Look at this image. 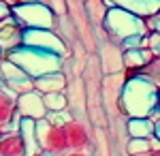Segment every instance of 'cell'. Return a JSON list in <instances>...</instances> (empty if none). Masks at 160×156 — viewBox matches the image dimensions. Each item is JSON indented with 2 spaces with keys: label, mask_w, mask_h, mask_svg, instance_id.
<instances>
[{
  "label": "cell",
  "mask_w": 160,
  "mask_h": 156,
  "mask_svg": "<svg viewBox=\"0 0 160 156\" xmlns=\"http://www.w3.org/2000/svg\"><path fill=\"white\" fill-rule=\"evenodd\" d=\"M118 107L128 118H148L158 109V86L141 75L124 81L118 94Z\"/></svg>",
  "instance_id": "6da1fadb"
},
{
  "label": "cell",
  "mask_w": 160,
  "mask_h": 156,
  "mask_svg": "<svg viewBox=\"0 0 160 156\" xmlns=\"http://www.w3.org/2000/svg\"><path fill=\"white\" fill-rule=\"evenodd\" d=\"M4 58H9L11 62H15V64H17L28 77H32V79L64 69V58L56 56V54H49V51H43V49L26 47V45H19L17 49L9 51Z\"/></svg>",
  "instance_id": "7a4b0ae2"
},
{
  "label": "cell",
  "mask_w": 160,
  "mask_h": 156,
  "mask_svg": "<svg viewBox=\"0 0 160 156\" xmlns=\"http://www.w3.org/2000/svg\"><path fill=\"white\" fill-rule=\"evenodd\" d=\"M102 30L107 32L109 41L113 45H122L126 39L130 36H145V26H143V17H137L135 13H128L124 9L118 7H111L105 13V19H102Z\"/></svg>",
  "instance_id": "3957f363"
},
{
  "label": "cell",
  "mask_w": 160,
  "mask_h": 156,
  "mask_svg": "<svg viewBox=\"0 0 160 156\" xmlns=\"http://www.w3.org/2000/svg\"><path fill=\"white\" fill-rule=\"evenodd\" d=\"M11 15L22 28H49L56 30V15L45 2H28L11 9Z\"/></svg>",
  "instance_id": "277c9868"
},
{
  "label": "cell",
  "mask_w": 160,
  "mask_h": 156,
  "mask_svg": "<svg viewBox=\"0 0 160 156\" xmlns=\"http://www.w3.org/2000/svg\"><path fill=\"white\" fill-rule=\"evenodd\" d=\"M22 45L56 54L64 60L68 56V47H66L64 39L56 30H49V28H24V43Z\"/></svg>",
  "instance_id": "5b68a950"
},
{
  "label": "cell",
  "mask_w": 160,
  "mask_h": 156,
  "mask_svg": "<svg viewBox=\"0 0 160 156\" xmlns=\"http://www.w3.org/2000/svg\"><path fill=\"white\" fill-rule=\"evenodd\" d=\"M37 126V143L41 148V152H47V154H64L68 152V139H66V133L64 126H56L47 122L45 118L34 120Z\"/></svg>",
  "instance_id": "8992f818"
},
{
  "label": "cell",
  "mask_w": 160,
  "mask_h": 156,
  "mask_svg": "<svg viewBox=\"0 0 160 156\" xmlns=\"http://www.w3.org/2000/svg\"><path fill=\"white\" fill-rule=\"evenodd\" d=\"M24 43V28L17 24L13 15H7L0 19V49L7 56L9 51L17 49Z\"/></svg>",
  "instance_id": "52a82bcc"
},
{
  "label": "cell",
  "mask_w": 160,
  "mask_h": 156,
  "mask_svg": "<svg viewBox=\"0 0 160 156\" xmlns=\"http://www.w3.org/2000/svg\"><path fill=\"white\" fill-rule=\"evenodd\" d=\"M15 111L22 118H30V120H41L47 113V109L43 105V96L37 90H30V92L15 96Z\"/></svg>",
  "instance_id": "ba28073f"
},
{
  "label": "cell",
  "mask_w": 160,
  "mask_h": 156,
  "mask_svg": "<svg viewBox=\"0 0 160 156\" xmlns=\"http://www.w3.org/2000/svg\"><path fill=\"white\" fill-rule=\"evenodd\" d=\"M64 133L68 139V150H90L92 139H90V133L83 126V122H77L73 118L71 122L64 124Z\"/></svg>",
  "instance_id": "9c48e42d"
},
{
  "label": "cell",
  "mask_w": 160,
  "mask_h": 156,
  "mask_svg": "<svg viewBox=\"0 0 160 156\" xmlns=\"http://www.w3.org/2000/svg\"><path fill=\"white\" fill-rule=\"evenodd\" d=\"M66 75L64 71H56V73H47L34 79V90L38 94H49V92H66Z\"/></svg>",
  "instance_id": "30bf717a"
},
{
  "label": "cell",
  "mask_w": 160,
  "mask_h": 156,
  "mask_svg": "<svg viewBox=\"0 0 160 156\" xmlns=\"http://www.w3.org/2000/svg\"><path fill=\"white\" fill-rule=\"evenodd\" d=\"M109 2L118 9L135 13L137 17H145L160 11V0H109Z\"/></svg>",
  "instance_id": "8fae6325"
},
{
  "label": "cell",
  "mask_w": 160,
  "mask_h": 156,
  "mask_svg": "<svg viewBox=\"0 0 160 156\" xmlns=\"http://www.w3.org/2000/svg\"><path fill=\"white\" fill-rule=\"evenodd\" d=\"M0 156H26V145L19 131L0 135Z\"/></svg>",
  "instance_id": "7c38bea8"
},
{
  "label": "cell",
  "mask_w": 160,
  "mask_h": 156,
  "mask_svg": "<svg viewBox=\"0 0 160 156\" xmlns=\"http://www.w3.org/2000/svg\"><path fill=\"white\" fill-rule=\"evenodd\" d=\"M19 135L24 139V145H26V156H37L41 154V148L37 143V126H34V120L30 118H22L19 120Z\"/></svg>",
  "instance_id": "4fadbf2b"
},
{
  "label": "cell",
  "mask_w": 160,
  "mask_h": 156,
  "mask_svg": "<svg viewBox=\"0 0 160 156\" xmlns=\"http://www.w3.org/2000/svg\"><path fill=\"white\" fill-rule=\"evenodd\" d=\"M126 131L135 139H149V137H158L156 126L149 118H128L126 122Z\"/></svg>",
  "instance_id": "5bb4252c"
},
{
  "label": "cell",
  "mask_w": 160,
  "mask_h": 156,
  "mask_svg": "<svg viewBox=\"0 0 160 156\" xmlns=\"http://www.w3.org/2000/svg\"><path fill=\"white\" fill-rule=\"evenodd\" d=\"M120 58H122L124 69H141L148 60H152V56H158V54H152L148 47H137V49H120Z\"/></svg>",
  "instance_id": "9a60e30c"
},
{
  "label": "cell",
  "mask_w": 160,
  "mask_h": 156,
  "mask_svg": "<svg viewBox=\"0 0 160 156\" xmlns=\"http://www.w3.org/2000/svg\"><path fill=\"white\" fill-rule=\"evenodd\" d=\"M15 113V94L9 92L4 86H0V131L4 124H9Z\"/></svg>",
  "instance_id": "2e32d148"
},
{
  "label": "cell",
  "mask_w": 160,
  "mask_h": 156,
  "mask_svg": "<svg viewBox=\"0 0 160 156\" xmlns=\"http://www.w3.org/2000/svg\"><path fill=\"white\" fill-rule=\"evenodd\" d=\"M26 77V73L15 64L11 62L9 58H2L0 60V81L2 84H9V81H15V79H22Z\"/></svg>",
  "instance_id": "e0dca14e"
},
{
  "label": "cell",
  "mask_w": 160,
  "mask_h": 156,
  "mask_svg": "<svg viewBox=\"0 0 160 156\" xmlns=\"http://www.w3.org/2000/svg\"><path fill=\"white\" fill-rule=\"evenodd\" d=\"M43 96V105L47 111H62L68 109V98L66 92H49V94H41Z\"/></svg>",
  "instance_id": "ac0fdd59"
},
{
  "label": "cell",
  "mask_w": 160,
  "mask_h": 156,
  "mask_svg": "<svg viewBox=\"0 0 160 156\" xmlns=\"http://www.w3.org/2000/svg\"><path fill=\"white\" fill-rule=\"evenodd\" d=\"M154 145H158V137H149V139H135V137H130V141L126 143V152L128 154H148Z\"/></svg>",
  "instance_id": "d6986e66"
},
{
  "label": "cell",
  "mask_w": 160,
  "mask_h": 156,
  "mask_svg": "<svg viewBox=\"0 0 160 156\" xmlns=\"http://www.w3.org/2000/svg\"><path fill=\"white\" fill-rule=\"evenodd\" d=\"M139 75L158 86L160 84V56H152V60H148L139 69Z\"/></svg>",
  "instance_id": "ffe728a7"
},
{
  "label": "cell",
  "mask_w": 160,
  "mask_h": 156,
  "mask_svg": "<svg viewBox=\"0 0 160 156\" xmlns=\"http://www.w3.org/2000/svg\"><path fill=\"white\" fill-rule=\"evenodd\" d=\"M86 13L90 15V19L94 24H102L105 19V13H107V7L102 0H86Z\"/></svg>",
  "instance_id": "44dd1931"
},
{
  "label": "cell",
  "mask_w": 160,
  "mask_h": 156,
  "mask_svg": "<svg viewBox=\"0 0 160 156\" xmlns=\"http://www.w3.org/2000/svg\"><path fill=\"white\" fill-rule=\"evenodd\" d=\"M9 92H13L15 96L24 94V92H30V90H34V79L32 77H22V79H15V81H9V84H2Z\"/></svg>",
  "instance_id": "7402d4cb"
},
{
  "label": "cell",
  "mask_w": 160,
  "mask_h": 156,
  "mask_svg": "<svg viewBox=\"0 0 160 156\" xmlns=\"http://www.w3.org/2000/svg\"><path fill=\"white\" fill-rule=\"evenodd\" d=\"M45 120L51 122V124H56V126H64L66 122L73 120V116H71L68 109H62V111H47V113H45Z\"/></svg>",
  "instance_id": "603a6c76"
},
{
  "label": "cell",
  "mask_w": 160,
  "mask_h": 156,
  "mask_svg": "<svg viewBox=\"0 0 160 156\" xmlns=\"http://www.w3.org/2000/svg\"><path fill=\"white\" fill-rule=\"evenodd\" d=\"M143 26H145V32H158L160 26V13H152L143 17Z\"/></svg>",
  "instance_id": "cb8c5ba5"
},
{
  "label": "cell",
  "mask_w": 160,
  "mask_h": 156,
  "mask_svg": "<svg viewBox=\"0 0 160 156\" xmlns=\"http://www.w3.org/2000/svg\"><path fill=\"white\" fill-rule=\"evenodd\" d=\"M145 47L152 54H160V34L158 32H148L145 34Z\"/></svg>",
  "instance_id": "d4e9b609"
},
{
  "label": "cell",
  "mask_w": 160,
  "mask_h": 156,
  "mask_svg": "<svg viewBox=\"0 0 160 156\" xmlns=\"http://www.w3.org/2000/svg\"><path fill=\"white\" fill-rule=\"evenodd\" d=\"M45 4L51 9V13H53L56 17H64V15H66V4H64V0H51V2H45Z\"/></svg>",
  "instance_id": "484cf974"
},
{
  "label": "cell",
  "mask_w": 160,
  "mask_h": 156,
  "mask_svg": "<svg viewBox=\"0 0 160 156\" xmlns=\"http://www.w3.org/2000/svg\"><path fill=\"white\" fill-rule=\"evenodd\" d=\"M60 156H90V152L88 150H68V152H64Z\"/></svg>",
  "instance_id": "4316f807"
},
{
  "label": "cell",
  "mask_w": 160,
  "mask_h": 156,
  "mask_svg": "<svg viewBox=\"0 0 160 156\" xmlns=\"http://www.w3.org/2000/svg\"><path fill=\"white\" fill-rule=\"evenodd\" d=\"M7 15H11V9H9V7H4V4L0 2V19H2V17H7Z\"/></svg>",
  "instance_id": "83f0119b"
},
{
  "label": "cell",
  "mask_w": 160,
  "mask_h": 156,
  "mask_svg": "<svg viewBox=\"0 0 160 156\" xmlns=\"http://www.w3.org/2000/svg\"><path fill=\"white\" fill-rule=\"evenodd\" d=\"M4 7H9V9H13V7H17V0H0Z\"/></svg>",
  "instance_id": "f1b7e54d"
},
{
  "label": "cell",
  "mask_w": 160,
  "mask_h": 156,
  "mask_svg": "<svg viewBox=\"0 0 160 156\" xmlns=\"http://www.w3.org/2000/svg\"><path fill=\"white\" fill-rule=\"evenodd\" d=\"M148 156H160V150H158V145H154L152 150L148 152Z\"/></svg>",
  "instance_id": "f546056e"
},
{
  "label": "cell",
  "mask_w": 160,
  "mask_h": 156,
  "mask_svg": "<svg viewBox=\"0 0 160 156\" xmlns=\"http://www.w3.org/2000/svg\"><path fill=\"white\" fill-rule=\"evenodd\" d=\"M28 2H41V0H17V4H28Z\"/></svg>",
  "instance_id": "4dcf8cb0"
},
{
  "label": "cell",
  "mask_w": 160,
  "mask_h": 156,
  "mask_svg": "<svg viewBox=\"0 0 160 156\" xmlns=\"http://www.w3.org/2000/svg\"><path fill=\"white\" fill-rule=\"evenodd\" d=\"M41 156H58V154H47V152H41Z\"/></svg>",
  "instance_id": "1f68e13d"
},
{
  "label": "cell",
  "mask_w": 160,
  "mask_h": 156,
  "mask_svg": "<svg viewBox=\"0 0 160 156\" xmlns=\"http://www.w3.org/2000/svg\"><path fill=\"white\" fill-rule=\"evenodd\" d=\"M128 156H148V154H128Z\"/></svg>",
  "instance_id": "d6a6232c"
},
{
  "label": "cell",
  "mask_w": 160,
  "mask_h": 156,
  "mask_svg": "<svg viewBox=\"0 0 160 156\" xmlns=\"http://www.w3.org/2000/svg\"><path fill=\"white\" fill-rule=\"evenodd\" d=\"M2 58H4V54H2V49H0V60H2Z\"/></svg>",
  "instance_id": "836d02e7"
},
{
  "label": "cell",
  "mask_w": 160,
  "mask_h": 156,
  "mask_svg": "<svg viewBox=\"0 0 160 156\" xmlns=\"http://www.w3.org/2000/svg\"><path fill=\"white\" fill-rule=\"evenodd\" d=\"M0 86H2V81H0Z\"/></svg>",
  "instance_id": "e575fe53"
}]
</instances>
